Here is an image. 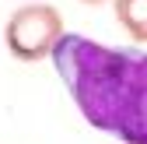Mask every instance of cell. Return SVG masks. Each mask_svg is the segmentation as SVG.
I'll use <instances>...</instances> for the list:
<instances>
[{
	"mask_svg": "<svg viewBox=\"0 0 147 144\" xmlns=\"http://www.w3.org/2000/svg\"><path fill=\"white\" fill-rule=\"evenodd\" d=\"M53 67L70 102L95 130L123 144H147V53L63 35Z\"/></svg>",
	"mask_w": 147,
	"mask_h": 144,
	"instance_id": "cell-1",
	"label": "cell"
},
{
	"mask_svg": "<svg viewBox=\"0 0 147 144\" xmlns=\"http://www.w3.org/2000/svg\"><path fill=\"white\" fill-rule=\"evenodd\" d=\"M63 35H67L63 14L53 4H21L4 25L7 53L21 63H39L53 56V49L60 46Z\"/></svg>",
	"mask_w": 147,
	"mask_h": 144,
	"instance_id": "cell-2",
	"label": "cell"
},
{
	"mask_svg": "<svg viewBox=\"0 0 147 144\" xmlns=\"http://www.w3.org/2000/svg\"><path fill=\"white\" fill-rule=\"evenodd\" d=\"M119 28L130 35L133 42L147 46V0H112Z\"/></svg>",
	"mask_w": 147,
	"mask_h": 144,
	"instance_id": "cell-3",
	"label": "cell"
},
{
	"mask_svg": "<svg viewBox=\"0 0 147 144\" xmlns=\"http://www.w3.org/2000/svg\"><path fill=\"white\" fill-rule=\"evenodd\" d=\"M81 4H88V7H102V4H109V0H81Z\"/></svg>",
	"mask_w": 147,
	"mask_h": 144,
	"instance_id": "cell-4",
	"label": "cell"
}]
</instances>
